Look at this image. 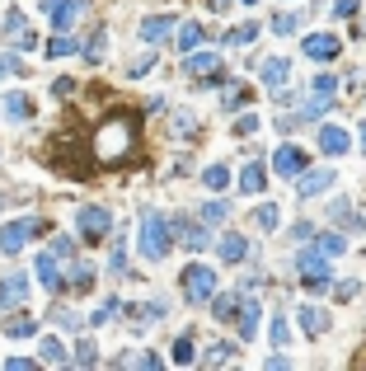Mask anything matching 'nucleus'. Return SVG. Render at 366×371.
I'll list each match as a JSON object with an SVG mask.
<instances>
[{
    "mask_svg": "<svg viewBox=\"0 0 366 371\" xmlns=\"http://www.w3.org/2000/svg\"><path fill=\"white\" fill-rule=\"evenodd\" d=\"M136 244H141V254H146L151 264H160V259L169 254V226H164V216H160L155 207H146V212H141V231H136Z\"/></svg>",
    "mask_w": 366,
    "mask_h": 371,
    "instance_id": "f257e3e1",
    "label": "nucleus"
},
{
    "mask_svg": "<svg viewBox=\"0 0 366 371\" xmlns=\"http://www.w3.org/2000/svg\"><path fill=\"white\" fill-rule=\"evenodd\" d=\"M183 296H188L193 306L211 301V296H216V273H211L207 264H188L183 268Z\"/></svg>",
    "mask_w": 366,
    "mask_h": 371,
    "instance_id": "f03ea898",
    "label": "nucleus"
},
{
    "mask_svg": "<svg viewBox=\"0 0 366 371\" xmlns=\"http://www.w3.org/2000/svg\"><path fill=\"white\" fill-rule=\"evenodd\" d=\"M296 268H301V282H305L310 292H324V287L334 282V273H329V264H324L319 249H301V254H296Z\"/></svg>",
    "mask_w": 366,
    "mask_h": 371,
    "instance_id": "7ed1b4c3",
    "label": "nucleus"
},
{
    "mask_svg": "<svg viewBox=\"0 0 366 371\" xmlns=\"http://www.w3.org/2000/svg\"><path fill=\"white\" fill-rule=\"evenodd\" d=\"M76 226H80V235L85 240H104L108 231H113V216H108V207H80Z\"/></svg>",
    "mask_w": 366,
    "mask_h": 371,
    "instance_id": "20e7f679",
    "label": "nucleus"
},
{
    "mask_svg": "<svg viewBox=\"0 0 366 371\" xmlns=\"http://www.w3.org/2000/svg\"><path fill=\"white\" fill-rule=\"evenodd\" d=\"M38 231V221L33 216H19V221H10L5 231H0V254H19L24 249V240Z\"/></svg>",
    "mask_w": 366,
    "mask_h": 371,
    "instance_id": "39448f33",
    "label": "nucleus"
},
{
    "mask_svg": "<svg viewBox=\"0 0 366 371\" xmlns=\"http://www.w3.org/2000/svg\"><path fill=\"white\" fill-rule=\"evenodd\" d=\"M301 47H305V56H310V61H334V56L343 52V43L334 38V33H310Z\"/></svg>",
    "mask_w": 366,
    "mask_h": 371,
    "instance_id": "423d86ee",
    "label": "nucleus"
},
{
    "mask_svg": "<svg viewBox=\"0 0 366 371\" xmlns=\"http://www.w3.org/2000/svg\"><path fill=\"white\" fill-rule=\"evenodd\" d=\"M329 184H334V165H324V169H310V174H305V169L296 174V193H301V198H314V193H324Z\"/></svg>",
    "mask_w": 366,
    "mask_h": 371,
    "instance_id": "0eeeda50",
    "label": "nucleus"
},
{
    "mask_svg": "<svg viewBox=\"0 0 366 371\" xmlns=\"http://www.w3.org/2000/svg\"><path fill=\"white\" fill-rule=\"evenodd\" d=\"M127 127H122V123H104V132H99V156H122V151H127Z\"/></svg>",
    "mask_w": 366,
    "mask_h": 371,
    "instance_id": "6e6552de",
    "label": "nucleus"
},
{
    "mask_svg": "<svg viewBox=\"0 0 366 371\" xmlns=\"http://www.w3.org/2000/svg\"><path fill=\"white\" fill-rule=\"evenodd\" d=\"M272 165H277V174H287V179H296V174H301V169H305V151H301V146H277V151H272Z\"/></svg>",
    "mask_w": 366,
    "mask_h": 371,
    "instance_id": "1a4fd4ad",
    "label": "nucleus"
},
{
    "mask_svg": "<svg viewBox=\"0 0 366 371\" xmlns=\"http://www.w3.org/2000/svg\"><path fill=\"white\" fill-rule=\"evenodd\" d=\"M80 10H85V0H43V14H52L56 28H71Z\"/></svg>",
    "mask_w": 366,
    "mask_h": 371,
    "instance_id": "9d476101",
    "label": "nucleus"
},
{
    "mask_svg": "<svg viewBox=\"0 0 366 371\" xmlns=\"http://www.w3.org/2000/svg\"><path fill=\"white\" fill-rule=\"evenodd\" d=\"M287 71H291L287 56H268V61L259 66V80L268 85V89H282V85H287Z\"/></svg>",
    "mask_w": 366,
    "mask_h": 371,
    "instance_id": "9b49d317",
    "label": "nucleus"
},
{
    "mask_svg": "<svg viewBox=\"0 0 366 371\" xmlns=\"http://www.w3.org/2000/svg\"><path fill=\"white\" fill-rule=\"evenodd\" d=\"M211 71H221V52H193V56H183V76H211Z\"/></svg>",
    "mask_w": 366,
    "mask_h": 371,
    "instance_id": "f8f14e48",
    "label": "nucleus"
},
{
    "mask_svg": "<svg viewBox=\"0 0 366 371\" xmlns=\"http://www.w3.org/2000/svg\"><path fill=\"white\" fill-rule=\"evenodd\" d=\"M319 146H324L329 156H347V146H352V136L343 132L338 123H329V127H319Z\"/></svg>",
    "mask_w": 366,
    "mask_h": 371,
    "instance_id": "ddd939ff",
    "label": "nucleus"
},
{
    "mask_svg": "<svg viewBox=\"0 0 366 371\" xmlns=\"http://www.w3.org/2000/svg\"><path fill=\"white\" fill-rule=\"evenodd\" d=\"M334 89H338V80H334V76H314V85H310V113H319V108L329 104Z\"/></svg>",
    "mask_w": 366,
    "mask_h": 371,
    "instance_id": "4468645a",
    "label": "nucleus"
},
{
    "mask_svg": "<svg viewBox=\"0 0 366 371\" xmlns=\"http://www.w3.org/2000/svg\"><path fill=\"white\" fill-rule=\"evenodd\" d=\"M33 273H38V282H43L47 292H56V287H61V273H56V254H38Z\"/></svg>",
    "mask_w": 366,
    "mask_h": 371,
    "instance_id": "2eb2a0df",
    "label": "nucleus"
},
{
    "mask_svg": "<svg viewBox=\"0 0 366 371\" xmlns=\"http://www.w3.org/2000/svg\"><path fill=\"white\" fill-rule=\"evenodd\" d=\"M296 315H301V329H305V334H310V339H319V334H324V329H329V315H324V310H319V306H301V310H296Z\"/></svg>",
    "mask_w": 366,
    "mask_h": 371,
    "instance_id": "dca6fc26",
    "label": "nucleus"
},
{
    "mask_svg": "<svg viewBox=\"0 0 366 371\" xmlns=\"http://www.w3.org/2000/svg\"><path fill=\"white\" fill-rule=\"evenodd\" d=\"M174 231H179V240L188 244V249H207V244H211L207 231H202V226H193V221H183V216L174 221Z\"/></svg>",
    "mask_w": 366,
    "mask_h": 371,
    "instance_id": "f3484780",
    "label": "nucleus"
},
{
    "mask_svg": "<svg viewBox=\"0 0 366 371\" xmlns=\"http://www.w3.org/2000/svg\"><path fill=\"white\" fill-rule=\"evenodd\" d=\"M216 249H221V264H239V259L249 254V240H244V235H226Z\"/></svg>",
    "mask_w": 366,
    "mask_h": 371,
    "instance_id": "a211bd4d",
    "label": "nucleus"
},
{
    "mask_svg": "<svg viewBox=\"0 0 366 371\" xmlns=\"http://www.w3.org/2000/svg\"><path fill=\"white\" fill-rule=\"evenodd\" d=\"M169 28H174V19H169V14H151V19H141V38H146V43H160Z\"/></svg>",
    "mask_w": 366,
    "mask_h": 371,
    "instance_id": "6ab92c4d",
    "label": "nucleus"
},
{
    "mask_svg": "<svg viewBox=\"0 0 366 371\" xmlns=\"http://www.w3.org/2000/svg\"><path fill=\"white\" fill-rule=\"evenodd\" d=\"M28 296V277H5L0 282V306H14V301H24Z\"/></svg>",
    "mask_w": 366,
    "mask_h": 371,
    "instance_id": "aec40b11",
    "label": "nucleus"
},
{
    "mask_svg": "<svg viewBox=\"0 0 366 371\" xmlns=\"http://www.w3.org/2000/svg\"><path fill=\"white\" fill-rule=\"evenodd\" d=\"M263 184H268L263 165H244V174H239V193H263Z\"/></svg>",
    "mask_w": 366,
    "mask_h": 371,
    "instance_id": "412c9836",
    "label": "nucleus"
},
{
    "mask_svg": "<svg viewBox=\"0 0 366 371\" xmlns=\"http://www.w3.org/2000/svg\"><path fill=\"white\" fill-rule=\"evenodd\" d=\"M104 47H108V28L99 24L94 33H89V43H85V56H89V61H104V56H108Z\"/></svg>",
    "mask_w": 366,
    "mask_h": 371,
    "instance_id": "4be33fe9",
    "label": "nucleus"
},
{
    "mask_svg": "<svg viewBox=\"0 0 366 371\" xmlns=\"http://www.w3.org/2000/svg\"><path fill=\"white\" fill-rule=\"evenodd\" d=\"M0 329H5V334H10V339H28V334H33V329H38V319H33V315H19V319H5V324H0Z\"/></svg>",
    "mask_w": 366,
    "mask_h": 371,
    "instance_id": "5701e85b",
    "label": "nucleus"
},
{
    "mask_svg": "<svg viewBox=\"0 0 366 371\" xmlns=\"http://www.w3.org/2000/svg\"><path fill=\"white\" fill-rule=\"evenodd\" d=\"M202 184L216 188V193H226V184H230V169H226V165H207V169H202Z\"/></svg>",
    "mask_w": 366,
    "mask_h": 371,
    "instance_id": "b1692460",
    "label": "nucleus"
},
{
    "mask_svg": "<svg viewBox=\"0 0 366 371\" xmlns=\"http://www.w3.org/2000/svg\"><path fill=\"white\" fill-rule=\"evenodd\" d=\"M5 113H10L14 123H24V118H28V94H19V89H10V94H5Z\"/></svg>",
    "mask_w": 366,
    "mask_h": 371,
    "instance_id": "393cba45",
    "label": "nucleus"
},
{
    "mask_svg": "<svg viewBox=\"0 0 366 371\" xmlns=\"http://www.w3.org/2000/svg\"><path fill=\"white\" fill-rule=\"evenodd\" d=\"M235 319H239V334H244V339H254V334H259V306H254V301H249Z\"/></svg>",
    "mask_w": 366,
    "mask_h": 371,
    "instance_id": "a878e982",
    "label": "nucleus"
},
{
    "mask_svg": "<svg viewBox=\"0 0 366 371\" xmlns=\"http://www.w3.org/2000/svg\"><path fill=\"white\" fill-rule=\"evenodd\" d=\"M314 249H319L324 259H338L343 249H347V240H343V235H334V231H329V235H319V244H314Z\"/></svg>",
    "mask_w": 366,
    "mask_h": 371,
    "instance_id": "bb28decb",
    "label": "nucleus"
},
{
    "mask_svg": "<svg viewBox=\"0 0 366 371\" xmlns=\"http://www.w3.org/2000/svg\"><path fill=\"white\" fill-rule=\"evenodd\" d=\"M259 38V24H239V28H230L226 33V47H239V43H254Z\"/></svg>",
    "mask_w": 366,
    "mask_h": 371,
    "instance_id": "cd10ccee",
    "label": "nucleus"
},
{
    "mask_svg": "<svg viewBox=\"0 0 366 371\" xmlns=\"http://www.w3.org/2000/svg\"><path fill=\"white\" fill-rule=\"evenodd\" d=\"M202 43V24H183L179 28V52H193Z\"/></svg>",
    "mask_w": 366,
    "mask_h": 371,
    "instance_id": "c85d7f7f",
    "label": "nucleus"
},
{
    "mask_svg": "<svg viewBox=\"0 0 366 371\" xmlns=\"http://www.w3.org/2000/svg\"><path fill=\"white\" fill-rule=\"evenodd\" d=\"M254 226L259 231H277V202H263L259 212H254Z\"/></svg>",
    "mask_w": 366,
    "mask_h": 371,
    "instance_id": "c756f323",
    "label": "nucleus"
},
{
    "mask_svg": "<svg viewBox=\"0 0 366 371\" xmlns=\"http://www.w3.org/2000/svg\"><path fill=\"white\" fill-rule=\"evenodd\" d=\"M43 362H52V367H61V362H66V348H61V339H43Z\"/></svg>",
    "mask_w": 366,
    "mask_h": 371,
    "instance_id": "7c9ffc66",
    "label": "nucleus"
},
{
    "mask_svg": "<svg viewBox=\"0 0 366 371\" xmlns=\"http://www.w3.org/2000/svg\"><path fill=\"white\" fill-rule=\"evenodd\" d=\"M211 310H216V319H235L239 315L235 296H216V301H211Z\"/></svg>",
    "mask_w": 366,
    "mask_h": 371,
    "instance_id": "2f4dec72",
    "label": "nucleus"
},
{
    "mask_svg": "<svg viewBox=\"0 0 366 371\" xmlns=\"http://www.w3.org/2000/svg\"><path fill=\"white\" fill-rule=\"evenodd\" d=\"M71 52H80V47L71 43V38H66V33H56L52 43H47V56H71Z\"/></svg>",
    "mask_w": 366,
    "mask_h": 371,
    "instance_id": "473e14b6",
    "label": "nucleus"
},
{
    "mask_svg": "<svg viewBox=\"0 0 366 371\" xmlns=\"http://www.w3.org/2000/svg\"><path fill=\"white\" fill-rule=\"evenodd\" d=\"M244 99H249V89H244V85H230V94L221 99V108H226V113H235V108H244Z\"/></svg>",
    "mask_w": 366,
    "mask_h": 371,
    "instance_id": "72a5a7b5",
    "label": "nucleus"
},
{
    "mask_svg": "<svg viewBox=\"0 0 366 371\" xmlns=\"http://www.w3.org/2000/svg\"><path fill=\"white\" fill-rule=\"evenodd\" d=\"M118 306H122V301H118V296H108L104 306H99V310H94V315H89V324H108V319L118 315Z\"/></svg>",
    "mask_w": 366,
    "mask_h": 371,
    "instance_id": "f704fd0d",
    "label": "nucleus"
},
{
    "mask_svg": "<svg viewBox=\"0 0 366 371\" xmlns=\"http://www.w3.org/2000/svg\"><path fill=\"white\" fill-rule=\"evenodd\" d=\"M230 357H235V348H230V343H211L207 348V362H211V367H221V362H230Z\"/></svg>",
    "mask_w": 366,
    "mask_h": 371,
    "instance_id": "c9c22d12",
    "label": "nucleus"
},
{
    "mask_svg": "<svg viewBox=\"0 0 366 371\" xmlns=\"http://www.w3.org/2000/svg\"><path fill=\"white\" fill-rule=\"evenodd\" d=\"M226 216H230V202H207V207H202V221H211V226L226 221Z\"/></svg>",
    "mask_w": 366,
    "mask_h": 371,
    "instance_id": "e433bc0d",
    "label": "nucleus"
},
{
    "mask_svg": "<svg viewBox=\"0 0 366 371\" xmlns=\"http://www.w3.org/2000/svg\"><path fill=\"white\" fill-rule=\"evenodd\" d=\"M5 33H10V38L24 33V10H5Z\"/></svg>",
    "mask_w": 366,
    "mask_h": 371,
    "instance_id": "4c0bfd02",
    "label": "nucleus"
},
{
    "mask_svg": "<svg viewBox=\"0 0 366 371\" xmlns=\"http://www.w3.org/2000/svg\"><path fill=\"white\" fill-rule=\"evenodd\" d=\"M268 339H272V343L282 348V343H287V339H291V324H287V319H282V315H277V319H272V329H268Z\"/></svg>",
    "mask_w": 366,
    "mask_h": 371,
    "instance_id": "58836bf2",
    "label": "nucleus"
},
{
    "mask_svg": "<svg viewBox=\"0 0 366 371\" xmlns=\"http://www.w3.org/2000/svg\"><path fill=\"white\" fill-rule=\"evenodd\" d=\"M334 221H338V226H362V221H357V212H352L347 202H334Z\"/></svg>",
    "mask_w": 366,
    "mask_h": 371,
    "instance_id": "ea45409f",
    "label": "nucleus"
},
{
    "mask_svg": "<svg viewBox=\"0 0 366 371\" xmlns=\"http://www.w3.org/2000/svg\"><path fill=\"white\" fill-rule=\"evenodd\" d=\"M174 362H179V367H183V362H193V339H188V334L174 343Z\"/></svg>",
    "mask_w": 366,
    "mask_h": 371,
    "instance_id": "a19ab883",
    "label": "nucleus"
},
{
    "mask_svg": "<svg viewBox=\"0 0 366 371\" xmlns=\"http://www.w3.org/2000/svg\"><path fill=\"white\" fill-rule=\"evenodd\" d=\"M94 352H99L94 343H80V348H76V362H80V367H94V362H99Z\"/></svg>",
    "mask_w": 366,
    "mask_h": 371,
    "instance_id": "79ce46f5",
    "label": "nucleus"
},
{
    "mask_svg": "<svg viewBox=\"0 0 366 371\" xmlns=\"http://www.w3.org/2000/svg\"><path fill=\"white\" fill-rule=\"evenodd\" d=\"M296 24H301V14H277V19H272L277 33H296Z\"/></svg>",
    "mask_w": 366,
    "mask_h": 371,
    "instance_id": "37998d69",
    "label": "nucleus"
},
{
    "mask_svg": "<svg viewBox=\"0 0 366 371\" xmlns=\"http://www.w3.org/2000/svg\"><path fill=\"white\" fill-rule=\"evenodd\" d=\"M19 71H24L19 56H0V76H19Z\"/></svg>",
    "mask_w": 366,
    "mask_h": 371,
    "instance_id": "c03bdc74",
    "label": "nucleus"
},
{
    "mask_svg": "<svg viewBox=\"0 0 366 371\" xmlns=\"http://www.w3.org/2000/svg\"><path fill=\"white\" fill-rule=\"evenodd\" d=\"M239 136H249V132H259V118H254V113H244V118H239V127H235Z\"/></svg>",
    "mask_w": 366,
    "mask_h": 371,
    "instance_id": "a18cd8bd",
    "label": "nucleus"
},
{
    "mask_svg": "<svg viewBox=\"0 0 366 371\" xmlns=\"http://www.w3.org/2000/svg\"><path fill=\"white\" fill-rule=\"evenodd\" d=\"M334 14H338V19H352V14H357V0H338Z\"/></svg>",
    "mask_w": 366,
    "mask_h": 371,
    "instance_id": "49530a36",
    "label": "nucleus"
},
{
    "mask_svg": "<svg viewBox=\"0 0 366 371\" xmlns=\"http://www.w3.org/2000/svg\"><path fill=\"white\" fill-rule=\"evenodd\" d=\"M52 254H56V259H66V254H71V235H56L52 240Z\"/></svg>",
    "mask_w": 366,
    "mask_h": 371,
    "instance_id": "de8ad7c7",
    "label": "nucleus"
},
{
    "mask_svg": "<svg viewBox=\"0 0 366 371\" xmlns=\"http://www.w3.org/2000/svg\"><path fill=\"white\" fill-rule=\"evenodd\" d=\"M334 296H338V301H352V296H357V282H352V277L338 282V292H334Z\"/></svg>",
    "mask_w": 366,
    "mask_h": 371,
    "instance_id": "09e8293b",
    "label": "nucleus"
},
{
    "mask_svg": "<svg viewBox=\"0 0 366 371\" xmlns=\"http://www.w3.org/2000/svg\"><path fill=\"white\" fill-rule=\"evenodd\" d=\"M174 132H193V113H179L174 118Z\"/></svg>",
    "mask_w": 366,
    "mask_h": 371,
    "instance_id": "8fccbe9b",
    "label": "nucleus"
},
{
    "mask_svg": "<svg viewBox=\"0 0 366 371\" xmlns=\"http://www.w3.org/2000/svg\"><path fill=\"white\" fill-rule=\"evenodd\" d=\"M211 5H216V10H226V5H230V0H211Z\"/></svg>",
    "mask_w": 366,
    "mask_h": 371,
    "instance_id": "3c124183",
    "label": "nucleus"
},
{
    "mask_svg": "<svg viewBox=\"0 0 366 371\" xmlns=\"http://www.w3.org/2000/svg\"><path fill=\"white\" fill-rule=\"evenodd\" d=\"M362 151H366V127H362Z\"/></svg>",
    "mask_w": 366,
    "mask_h": 371,
    "instance_id": "603ef678",
    "label": "nucleus"
},
{
    "mask_svg": "<svg viewBox=\"0 0 366 371\" xmlns=\"http://www.w3.org/2000/svg\"><path fill=\"white\" fill-rule=\"evenodd\" d=\"M244 5H254V0H244Z\"/></svg>",
    "mask_w": 366,
    "mask_h": 371,
    "instance_id": "864d4df0",
    "label": "nucleus"
}]
</instances>
